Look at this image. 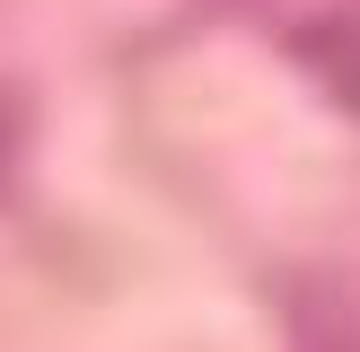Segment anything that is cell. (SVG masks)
<instances>
[{
  "label": "cell",
  "instance_id": "1",
  "mask_svg": "<svg viewBox=\"0 0 360 352\" xmlns=\"http://www.w3.org/2000/svg\"><path fill=\"white\" fill-rule=\"evenodd\" d=\"M0 168H9V115H0Z\"/></svg>",
  "mask_w": 360,
  "mask_h": 352
}]
</instances>
